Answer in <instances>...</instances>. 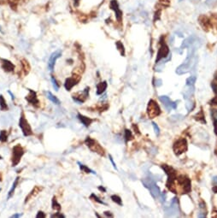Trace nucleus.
I'll return each instance as SVG.
<instances>
[{
  "label": "nucleus",
  "instance_id": "f257e3e1",
  "mask_svg": "<svg viewBox=\"0 0 217 218\" xmlns=\"http://www.w3.org/2000/svg\"><path fill=\"white\" fill-rule=\"evenodd\" d=\"M162 168L163 169L165 173L168 174V181H167V187L168 188L172 191L173 193H176L175 189L173 188V185H174V181L176 180L177 176H176V171L173 169L172 167L167 165V164H163Z\"/></svg>",
  "mask_w": 217,
  "mask_h": 218
},
{
  "label": "nucleus",
  "instance_id": "f03ea898",
  "mask_svg": "<svg viewBox=\"0 0 217 218\" xmlns=\"http://www.w3.org/2000/svg\"><path fill=\"white\" fill-rule=\"evenodd\" d=\"M142 183L145 187L150 190V194L152 195L154 198H158L160 197V195H161L160 189L152 179H150H150H144L142 181Z\"/></svg>",
  "mask_w": 217,
  "mask_h": 218
},
{
  "label": "nucleus",
  "instance_id": "7ed1b4c3",
  "mask_svg": "<svg viewBox=\"0 0 217 218\" xmlns=\"http://www.w3.org/2000/svg\"><path fill=\"white\" fill-rule=\"evenodd\" d=\"M25 151L23 150V148L20 145H16L13 147L12 149V166H16L21 161V158H22L24 155Z\"/></svg>",
  "mask_w": 217,
  "mask_h": 218
},
{
  "label": "nucleus",
  "instance_id": "20e7f679",
  "mask_svg": "<svg viewBox=\"0 0 217 218\" xmlns=\"http://www.w3.org/2000/svg\"><path fill=\"white\" fill-rule=\"evenodd\" d=\"M19 127L21 128L22 134L24 136H30L33 134V131H32V128H31L30 124L28 123V121L26 120L24 114H22L20 120H19Z\"/></svg>",
  "mask_w": 217,
  "mask_h": 218
},
{
  "label": "nucleus",
  "instance_id": "39448f33",
  "mask_svg": "<svg viewBox=\"0 0 217 218\" xmlns=\"http://www.w3.org/2000/svg\"><path fill=\"white\" fill-rule=\"evenodd\" d=\"M85 142H86V145L92 151L97 152V153H98V154L101 155V156H104V154H105L104 149L101 147V145L97 143L96 140H92V139L90 138V137H87Z\"/></svg>",
  "mask_w": 217,
  "mask_h": 218
},
{
  "label": "nucleus",
  "instance_id": "423d86ee",
  "mask_svg": "<svg viewBox=\"0 0 217 218\" xmlns=\"http://www.w3.org/2000/svg\"><path fill=\"white\" fill-rule=\"evenodd\" d=\"M161 113V110L159 106L154 100H150L148 107H147V114L150 118H155L159 116Z\"/></svg>",
  "mask_w": 217,
  "mask_h": 218
},
{
  "label": "nucleus",
  "instance_id": "0eeeda50",
  "mask_svg": "<svg viewBox=\"0 0 217 218\" xmlns=\"http://www.w3.org/2000/svg\"><path fill=\"white\" fill-rule=\"evenodd\" d=\"M187 150V142L185 139H182L175 142L173 145V151L174 153L179 156L180 154L184 153Z\"/></svg>",
  "mask_w": 217,
  "mask_h": 218
},
{
  "label": "nucleus",
  "instance_id": "6e6552de",
  "mask_svg": "<svg viewBox=\"0 0 217 218\" xmlns=\"http://www.w3.org/2000/svg\"><path fill=\"white\" fill-rule=\"evenodd\" d=\"M176 180L183 188L184 193H188L191 191V181L188 177L185 175H180L178 178H176Z\"/></svg>",
  "mask_w": 217,
  "mask_h": 218
},
{
  "label": "nucleus",
  "instance_id": "1a4fd4ad",
  "mask_svg": "<svg viewBox=\"0 0 217 218\" xmlns=\"http://www.w3.org/2000/svg\"><path fill=\"white\" fill-rule=\"evenodd\" d=\"M89 87H86L84 90L82 91V92H78L76 94L73 95V99L74 101L78 103V104H82L85 102V100L86 99V98L89 96Z\"/></svg>",
  "mask_w": 217,
  "mask_h": 218
},
{
  "label": "nucleus",
  "instance_id": "9d476101",
  "mask_svg": "<svg viewBox=\"0 0 217 218\" xmlns=\"http://www.w3.org/2000/svg\"><path fill=\"white\" fill-rule=\"evenodd\" d=\"M169 54V49L168 46L165 44H162L161 47L159 48V51L157 53V59H156V62H158L159 61H161L163 58H165L166 57H168Z\"/></svg>",
  "mask_w": 217,
  "mask_h": 218
},
{
  "label": "nucleus",
  "instance_id": "9b49d317",
  "mask_svg": "<svg viewBox=\"0 0 217 218\" xmlns=\"http://www.w3.org/2000/svg\"><path fill=\"white\" fill-rule=\"evenodd\" d=\"M26 100L34 107H38L39 105V101L38 99L37 94L34 91L29 90V93L26 96Z\"/></svg>",
  "mask_w": 217,
  "mask_h": 218
},
{
  "label": "nucleus",
  "instance_id": "f8f14e48",
  "mask_svg": "<svg viewBox=\"0 0 217 218\" xmlns=\"http://www.w3.org/2000/svg\"><path fill=\"white\" fill-rule=\"evenodd\" d=\"M192 69H195V67H193L192 64L187 63V62H184L181 65H180L178 68H176V74L178 75H184L187 74L188 72H191Z\"/></svg>",
  "mask_w": 217,
  "mask_h": 218
},
{
  "label": "nucleus",
  "instance_id": "ddd939ff",
  "mask_svg": "<svg viewBox=\"0 0 217 218\" xmlns=\"http://www.w3.org/2000/svg\"><path fill=\"white\" fill-rule=\"evenodd\" d=\"M62 56V52L61 51H56L55 52H53L49 59L48 62V68L51 71H52L54 68H55V64H56V62L57 60L60 57Z\"/></svg>",
  "mask_w": 217,
  "mask_h": 218
},
{
  "label": "nucleus",
  "instance_id": "4468645a",
  "mask_svg": "<svg viewBox=\"0 0 217 218\" xmlns=\"http://www.w3.org/2000/svg\"><path fill=\"white\" fill-rule=\"evenodd\" d=\"M110 9L115 11V17H116L117 21L120 22L121 21V18H122V11L120 9L119 4H118V3H117L116 0H111V2H110Z\"/></svg>",
  "mask_w": 217,
  "mask_h": 218
},
{
  "label": "nucleus",
  "instance_id": "2eb2a0df",
  "mask_svg": "<svg viewBox=\"0 0 217 218\" xmlns=\"http://www.w3.org/2000/svg\"><path fill=\"white\" fill-rule=\"evenodd\" d=\"M159 98H160L161 102L164 105L165 107L167 109L170 110V109H176L177 108V102H173V101H171L169 99L168 97H167V96H161Z\"/></svg>",
  "mask_w": 217,
  "mask_h": 218
},
{
  "label": "nucleus",
  "instance_id": "dca6fc26",
  "mask_svg": "<svg viewBox=\"0 0 217 218\" xmlns=\"http://www.w3.org/2000/svg\"><path fill=\"white\" fill-rule=\"evenodd\" d=\"M80 81V78L79 79H76V77H69V78H67L66 81H65V83H64V87L67 91H70L77 83L79 82Z\"/></svg>",
  "mask_w": 217,
  "mask_h": 218
},
{
  "label": "nucleus",
  "instance_id": "f3484780",
  "mask_svg": "<svg viewBox=\"0 0 217 218\" xmlns=\"http://www.w3.org/2000/svg\"><path fill=\"white\" fill-rule=\"evenodd\" d=\"M2 68L6 72H12L15 69V65L10 62L6 59H2Z\"/></svg>",
  "mask_w": 217,
  "mask_h": 218
},
{
  "label": "nucleus",
  "instance_id": "a211bd4d",
  "mask_svg": "<svg viewBox=\"0 0 217 218\" xmlns=\"http://www.w3.org/2000/svg\"><path fill=\"white\" fill-rule=\"evenodd\" d=\"M196 39H197V38L195 37L194 35L188 37L183 41L182 45L180 46V49H185L187 47H191V45H192L196 42Z\"/></svg>",
  "mask_w": 217,
  "mask_h": 218
},
{
  "label": "nucleus",
  "instance_id": "6ab92c4d",
  "mask_svg": "<svg viewBox=\"0 0 217 218\" xmlns=\"http://www.w3.org/2000/svg\"><path fill=\"white\" fill-rule=\"evenodd\" d=\"M77 117H78V119L81 121V122H82V124L85 126V127H89L91 124V122L93 121L92 119H91L89 117H86V116H83L81 114H78L77 115Z\"/></svg>",
  "mask_w": 217,
  "mask_h": 218
},
{
  "label": "nucleus",
  "instance_id": "aec40b11",
  "mask_svg": "<svg viewBox=\"0 0 217 218\" xmlns=\"http://www.w3.org/2000/svg\"><path fill=\"white\" fill-rule=\"evenodd\" d=\"M198 21H199V23L202 25V27L203 28V29H204V28H209V27L210 26V20H209V18H208L207 16H205V15H201V16L199 17Z\"/></svg>",
  "mask_w": 217,
  "mask_h": 218
},
{
  "label": "nucleus",
  "instance_id": "412c9836",
  "mask_svg": "<svg viewBox=\"0 0 217 218\" xmlns=\"http://www.w3.org/2000/svg\"><path fill=\"white\" fill-rule=\"evenodd\" d=\"M108 86V84L106 81H103V82L98 83L97 85V94L100 95L102 93H104Z\"/></svg>",
  "mask_w": 217,
  "mask_h": 218
},
{
  "label": "nucleus",
  "instance_id": "4be33fe9",
  "mask_svg": "<svg viewBox=\"0 0 217 218\" xmlns=\"http://www.w3.org/2000/svg\"><path fill=\"white\" fill-rule=\"evenodd\" d=\"M188 86V89L187 90H185L183 95H184V98L187 99V98H191L193 93H194V86Z\"/></svg>",
  "mask_w": 217,
  "mask_h": 218
},
{
  "label": "nucleus",
  "instance_id": "5701e85b",
  "mask_svg": "<svg viewBox=\"0 0 217 218\" xmlns=\"http://www.w3.org/2000/svg\"><path fill=\"white\" fill-rule=\"evenodd\" d=\"M18 181H19V177H16L15 181H14V183H13V185H12V187H11V189H10L9 192V194H8V198H9H9L13 196V194H14V192H15V188L17 187Z\"/></svg>",
  "mask_w": 217,
  "mask_h": 218
},
{
  "label": "nucleus",
  "instance_id": "b1692460",
  "mask_svg": "<svg viewBox=\"0 0 217 218\" xmlns=\"http://www.w3.org/2000/svg\"><path fill=\"white\" fill-rule=\"evenodd\" d=\"M47 98H49L52 103H54L55 105H60V100L57 98L55 95H53L51 92H47Z\"/></svg>",
  "mask_w": 217,
  "mask_h": 218
},
{
  "label": "nucleus",
  "instance_id": "393cba45",
  "mask_svg": "<svg viewBox=\"0 0 217 218\" xmlns=\"http://www.w3.org/2000/svg\"><path fill=\"white\" fill-rule=\"evenodd\" d=\"M0 109H1V110H8L6 101H5L4 98L3 97V95H0Z\"/></svg>",
  "mask_w": 217,
  "mask_h": 218
},
{
  "label": "nucleus",
  "instance_id": "a878e982",
  "mask_svg": "<svg viewBox=\"0 0 217 218\" xmlns=\"http://www.w3.org/2000/svg\"><path fill=\"white\" fill-rule=\"evenodd\" d=\"M52 209L56 210V211H60L61 210V204L57 202L56 197H53L52 198Z\"/></svg>",
  "mask_w": 217,
  "mask_h": 218
},
{
  "label": "nucleus",
  "instance_id": "bb28decb",
  "mask_svg": "<svg viewBox=\"0 0 217 218\" xmlns=\"http://www.w3.org/2000/svg\"><path fill=\"white\" fill-rule=\"evenodd\" d=\"M8 140L7 132L5 130H2L0 132V141L1 142H6Z\"/></svg>",
  "mask_w": 217,
  "mask_h": 218
},
{
  "label": "nucleus",
  "instance_id": "cd10ccee",
  "mask_svg": "<svg viewBox=\"0 0 217 218\" xmlns=\"http://www.w3.org/2000/svg\"><path fill=\"white\" fill-rule=\"evenodd\" d=\"M116 47H117V49L120 51V55L121 56H125V49H124V45H122V43H120V41H117L116 42Z\"/></svg>",
  "mask_w": 217,
  "mask_h": 218
},
{
  "label": "nucleus",
  "instance_id": "c85d7f7f",
  "mask_svg": "<svg viewBox=\"0 0 217 218\" xmlns=\"http://www.w3.org/2000/svg\"><path fill=\"white\" fill-rule=\"evenodd\" d=\"M78 164H79V166H80V169L82 170L83 172H85V173H87V174H89V173L94 174V172H92V170L90 169L88 167H86V166L84 165V164H81V163H78Z\"/></svg>",
  "mask_w": 217,
  "mask_h": 218
},
{
  "label": "nucleus",
  "instance_id": "c756f323",
  "mask_svg": "<svg viewBox=\"0 0 217 218\" xmlns=\"http://www.w3.org/2000/svg\"><path fill=\"white\" fill-rule=\"evenodd\" d=\"M195 107V104L193 101H191V100H187V104H186V108L187 109V110L190 112V111H192L193 109H194Z\"/></svg>",
  "mask_w": 217,
  "mask_h": 218
},
{
  "label": "nucleus",
  "instance_id": "7c9ffc66",
  "mask_svg": "<svg viewBox=\"0 0 217 218\" xmlns=\"http://www.w3.org/2000/svg\"><path fill=\"white\" fill-rule=\"evenodd\" d=\"M197 77L195 75H192L189 78H187V86H194L195 82H196Z\"/></svg>",
  "mask_w": 217,
  "mask_h": 218
},
{
  "label": "nucleus",
  "instance_id": "2f4dec72",
  "mask_svg": "<svg viewBox=\"0 0 217 218\" xmlns=\"http://www.w3.org/2000/svg\"><path fill=\"white\" fill-rule=\"evenodd\" d=\"M195 118H196V120L200 121H202L203 123L206 122V121H205V118H204V115H203V112H202V110H201L199 113H197V114L195 116Z\"/></svg>",
  "mask_w": 217,
  "mask_h": 218
},
{
  "label": "nucleus",
  "instance_id": "473e14b6",
  "mask_svg": "<svg viewBox=\"0 0 217 218\" xmlns=\"http://www.w3.org/2000/svg\"><path fill=\"white\" fill-rule=\"evenodd\" d=\"M52 82L53 87L56 91L59 90V87H60V84L57 82V81L56 80V78L54 76H52Z\"/></svg>",
  "mask_w": 217,
  "mask_h": 218
},
{
  "label": "nucleus",
  "instance_id": "72a5a7b5",
  "mask_svg": "<svg viewBox=\"0 0 217 218\" xmlns=\"http://www.w3.org/2000/svg\"><path fill=\"white\" fill-rule=\"evenodd\" d=\"M111 199H112L113 201L115 202V203H116L117 204H119V205H122V202H121V199H120V198L119 196L117 195H112L111 196Z\"/></svg>",
  "mask_w": 217,
  "mask_h": 218
},
{
  "label": "nucleus",
  "instance_id": "f704fd0d",
  "mask_svg": "<svg viewBox=\"0 0 217 218\" xmlns=\"http://www.w3.org/2000/svg\"><path fill=\"white\" fill-rule=\"evenodd\" d=\"M125 138H126V141L131 140L133 139V135H132V132L128 129L125 130Z\"/></svg>",
  "mask_w": 217,
  "mask_h": 218
},
{
  "label": "nucleus",
  "instance_id": "c9c22d12",
  "mask_svg": "<svg viewBox=\"0 0 217 218\" xmlns=\"http://www.w3.org/2000/svg\"><path fill=\"white\" fill-rule=\"evenodd\" d=\"M90 198H93V200H95V201H97V203H102V204H105V203H104V202H103L102 200H100V199H99V198H97V196L95 195L94 193H92V194L91 195Z\"/></svg>",
  "mask_w": 217,
  "mask_h": 218
},
{
  "label": "nucleus",
  "instance_id": "e433bc0d",
  "mask_svg": "<svg viewBox=\"0 0 217 218\" xmlns=\"http://www.w3.org/2000/svg\"><path fill=\"white\" fill-rule=\"evenodd\" d=\"M152 126H153V128H154V131H155V134H157V136L159 135V134H160V129L158 128V126H157V124L155 123V122H152Z\"/></svg>",
  "mask_w": 217,
  "mask_h": 218
},
{
  "label": "nucleus",
  "instance_id": "4c0bfd02",
  "mask_svg": "<svg viewBox=\"0 0 217 218\" xmlns=\"http://www.w3.org/2000/svg\"><path fill=\"white\" fill-rule=\"evenodd\" d=\"M211 116L214 121L217 120V110H211Z\"/></svg>",
  "mask_w": 217,
  "mask_h": 218
},
{
  "label": "nucleus",
  "instance_id": "58836bf2",
  "mask_svg": "<svg viewBox=\"0 0 217 218\" xmlns=\"http://www.w3.org/2000/svg\"><path fill=\"white\" fill-rule=\"evenodd\" d=\"M211 87L214 91V92L217 95V84L216 83H211Z\"/></svg>",
  "mask_w": 217,
  "mask_h": 218
},
{
  "label": "nucleus",
  "instance_id": "ea45409f",
  "mask_svg": "<svg viewBox=\"0 0 217 218\" xmlns=\"http://www.w3.org/2000/svg\"><path fill=\"white\" fill-rule=\"evenodd\" d=\"M160 15H161V10H157V12L155 13V17H154V21L158 20L160 18Z\"/></svg>",
  "mask_w": 217,
  "mask_h": 218
},
{
  "label": "nucleus",
  "instance_id": "a19ab883",
  "mask_svg": "<svg viewBox=\"0 0 217 218\" xmlns=\"http://www.w3.org/2000/svg\"><path fill=\"white\" fill-rule=\"evenodd\" d=\"M36 217H37V218H45V215L44 214V212H42V211H38V212L37 216H36Z\"/></svg>",
  "mask_w": 217,
  "mask_h": 218
},
{
  "label": "nucleus",
  "instance_id": "79ce46f5",
  "mask_svg": "<svg viewBox=\"0 0 217 218\" xmlns=\"http://www.w3.org/2000/svg\"><path fill=\"white\" fill-rule=\"evenodd\" d=\"M52 217H65V216L62 215V214H61L60 212H57V214L52 215Z\"/></svg>",
  "mask_w": 217,
  "mask_h": 218
},
{
  "label": "nucleus",
  "instance_id": "37998d69",
  "mask_svg": "<svg viewBox=\"0 0 217 218\" xmlns=\"http://www.w3.org/2000/svg\"><path fill=\"white\" fill-rule=\"evenodd\" d=\"M210 104L212 105H217V97H215V98H213L210 102Z\"/></svg>",
  "mask_w": 217,
  "mask_h": 218
},
{
  "label": "nucleus",
  "instance_id": "c03bdc74",
  "mask_svg": "<svg viewBox=\"0 0 217 218\" xmlns=\"http://www.w3.org/2000/svg\"><path fill=\"white\" fill-rule=\"evenodd\" d=\"M162 82H163L162 80H161V79H158V80L156 81V86H162Z\"/></svg>",
  "mask_w": 217,
  "mask_h": 218
},
{
  "label": "nucleus",
  "instance_id": "a18cd8bd",
  "mask_svg": "<svg viewBox=\"0 0 217 218\" xmlns=\"http://www.w3.org/2000/svg\"><path fill=\"white\" fill-rule=\"evenodd\" d=\"M216 1V0H207V1H206V4H209V5H211V4H213Z\"/></svg>",
  "mask_w": 217,
  "mask_h": 218
},
{
  "label": "nucleus",
  "instance_id": "49530a36",
  "mask_svg": "<svg viewBox=\"0 0 217 218\" xmlns=\"http://www.w3.org/2000/svg\"><path fill=\"white\" fill-rule=\"evenodd\" d=\"M214 128H215V133L217 135V120L215 121V122H214Z\"/></svg>",
  "mask_w": 217,
  "mask_h": 218
},
{
  "label": "nucleus",
  "instance_id": "de8ad7c7",
  "mask_svg": "<svg viewBox=\"0 0 217 218\" xmlns=\"http://www.w3.org/2000/svg\"><path fill=\"white\" fill-rule=\"evenodd\" d=\"M110 160L111 161V163H112V164H113V166H114V168H115V169H116V165H115V164L114 163V161H113V158H112V157H111V156H110Z\"/></svg>",
  "mask_w": 217,
  "mask_h": 218
},
{
  "label": "nucleus",
  "instance_id": "09e8293b",
  "mask_svg": "<svg viewBox=\"0 0 217 218\" xmlns=\"http://www.w3.org/2000/svg\"><path fill=\"white\" fill-rule=\"evenodd\" d=\"M213 184L217 186V176H215V177L213 178Z\"/></svg>",
  "mask_w": 217,
  "mask_h": 218
},
{
  "label": "nucleus",
  "instance_id": "8fccbe9b",
  "mask_svg": "<svg viewBox=\"0 0 217 218\" xmlns=\"http://www.w3.org/2000/svg\"><path fill=\"white\" fill-rule=\"evenodd\" d=\"M105 214L106 215V216H109V217H113L112 214H110V212H109V211H105Z\"/></svg>",
  "mask_w": 217,
  "mask_h": 218
},
{
  "label": "nucleus",
  "instance_id": "3c124183",
  "mask_svg": "<svg viewBox=\"0 0 217 218\" xmlns=\"http://www.w3.org/2000/svg\"><path fill=\"white\" fill-rule=\"evenodd\" d=\"M21 216H22V215H20V214H15V215H13L11 217H20Z\"/></svg>",
  "mask_w": 217,
  "mask_h": 218
},
{
  "label": "nucleus",
  "instance_id": "603ef678",
  "mask_svg": "<svg viewBox=\"0 0 217 218\" xmlns=\"http://www.w3.org/2000/svg\"><path fill=\"white\" fill-rule=\"evenodd\" d=\"M98 189H99L100 191H104V192H105V189L104 187H98Z\"/></svg>",
  "mask_w": 217,
  "mask_h": 218
},
{
  "label": "nucleus",
  "instance_id": "864d4df0",
  "mask_svg": "<svg viewBox=\"0 0 217 218\" xmlns=\"http://www.w3.org/2000/svg\"><path fill=\"white\" fill-rule=\"evenodd\" d=\"M169 0H161V2L163 3V2H168Z\"/></svg>",
  "mask_w": 217,
  "mask_h": 218
},
{
  "label": "nucleus",
  "instance_id": "5fc2aeb1",
  "mask_svg": "<svg viewBox=\"0 0 217 218\" xmlns=\"http://www.w3.org/2000/svg\"><path fill=\"white\" fill-rule=\"evenodd\" d=\"M215 78H216V81H217V75H216V77H215Z\"/></svg>",
  "mask_w": 217,
  "mask_h": 218
},
{
  "label": "nucleus",
  "instance_id": "6e6d98bb",
  "mask_svg": "<svg viewBox=\"0 0 217 218\" xmlns=\"http://www.w3.org/2000/svg\"><path fill=\"white\" fill-rule=\"evenodd\" d=\"M0 159H2V158H1V157H0Z\"/></svg>",
  "mask_w": 217,
  "mask_h": 218
},
{
  "label": "nucleus",
  "instance_id": "4d7b16f0",
  "mask_svg": "<svg viewBox=\"0 0 217 218\" xmlns=\"http://www.w3.org/2000/svg\"><path fill=\"white\" fill-rule=\"evenodd\" d=\"M0 191H1V190H0Z\"/></svg>",
  "mask_w": 217,
  "mask_h": 218
}]
</instances>
